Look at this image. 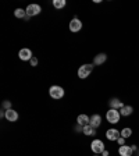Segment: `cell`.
I'll use <instances>...</instances> for the list:
<instances>
[{"label":"cell","mask_w":139,"mask_h":156,"mask_svg":"<svg viewBox=\"0 0 139 156\" xmlns=\"http://www.w3.org/2000/svg\"><path fill=\"white\" fill-rule=\"evenodd\" d=\"M93 67H95L93 63H92V64H82L81 67L78 68V77L81 78V80L88 78L91 75V73L93 71Z\"/></svg>","instance_id":"cell-1"},{"label":"cell","mask_w":139,"mask_h":156,"mask_svg":"<svg viewBox=\"0 0 139 156\" xmlns=\"http://www.w3.org/2000/svg\"><path fill=\"white\" fill-rule=\"evenodd\" d=\"M49 95H50L53 99L58 101V99H63V98H64L65 92H64V89H63L61 87H58V85H52L50 89H49Z\"/></svg>","instance_id":"cell-2"},{"label":"cell","mask_w":139,"mask_h":156,"mask_svg":"<svg viewBox=\"0 0 139 156\" xmlns=\"http://www.w3.org/2000/svg\"><path fill=\"white\" fill-rule=\"evenodd\" d=\"M106 119L110 124H118L120 123V119H121V114H120V112L116 110V109H109V112L106 113Z\"/></svg>","instance_id":"cell-3"},{"label":"cell","mask_w":139,"mask_h":156,"mask_svg":"<svg viewBox=\"0 0 139 156\" xmlns=\"http://www.w3.org/2000/svg\"><path fill=\"white\" fill-rule=\"evenodd\" d=\"M91 149L95 155H102L103 151H106V148H104V142L102 140H93L92 144H91Z\"/></svg>","instance_id":"cell-4"},{"label":"cell","mask_w":139,"mask_h":156,"mask_svg":"<svg viewBox=\"0 0 139 156\" xmlns=\"http://www.w3.org/2000/svg\"><path fill=\"white\" fill-rule=\"evenodd\" d=\"M18 57H19V60H23V62H29V60L33 57V56H32V50H31V49H28V48L19 49Z\"/></svg>","instance_id":"cell-5"},{"label":"cell","mask_w":139,"mask_h":156,"mask_svg":"<svg viewBox=\"0 0 139 156\" xmlns=\"http://www.w3.org/2000/svg\"><path fill=\"white\" fill-rule=\"evenodd\" d=\"M25 11H26V17H35L42 11V7L39 4H29L25 9Z\"/></svg>","instance_id":"cell-6"},{"label":"cell","mask_w":139,"mask_h":156,"mask_svg":"<svg viewBox=\"0 0 139 156\" xmlns=\"http://www.w3.org/2000/svg\"><path fill=\"white\" fill-rule=\"evenodd\" d=\"M121 136V131H118L117 128H109L106 131V138L109 141H117Z\"/></svg>","instance_id":"cell-7"},{"label":"cell","mask_w":139,"mask_h":156,"mask_svg":"<svg viewBox=\"0 0 139 156\" xmlns=\"http://www.w3.org/2000/svg\"><path fill=\"white\" fill-rule=\"evenodd\" d=\"M82 29V23H81V20L79 18H77V17H75V18H72L71 21H70V31H71V32H78V31H81Z\"/></svg>","instance_id":"cell-8"},{"label":"cell","mask_w":139,"mask_h":156,"mask_svg":"<svg viewBox=\"0 0 139 156\" xmlns=\"http://www.w3.org/2000/svg\"><path fill=\"white\" fill-rule=\"evenodd\" d=\"M109 105H110V109H116V110H121V109L125 106L118 98H113V99H110V101H109Z\"/></svg>","instance_id":"cell-9"},{"label":"cell","mask_w":139,"mask_h":156,"mask_svg":"<svg viewBox=\"0 0 139 156\" xmlns=\"http://www.w3.org/2000/svg\"><path fill=\"white\" fill-rule=\"evenodd\" d=\"M118 155L120 156H132L134 149L128 145H121L120 148H118Z\"/></svg>","instance_id":"cell-10"},{"label":"cell","mask_w":139,"mask_h":156,"mask_svg":"<svg viewBox=\"0 0 139 156\" xmlns=\"http://www.w3.org/2000/svg\"><path fill=\"white\" fill-rule=\"evenodd\" d=\"M6 112V119L10 121V123H16L18 120V113H17L14 109H10V110H4Z\"/></svg>","instance_id":"cell-11"},{"label":"cell","mask_w":139,"mask_h":156,"mask_svg":"<svg viewBox=\"0 0 139 156\" xmlns=\"http://www.w3.org/2000/svg\"><path fill=\"white\" fill-rule=\"evenodd\" d=\"M106 60H107V55H106V53H99V55L95 56L93 64L95 66H100V64H103V63H106Z\"/></svg>","instance_id":"cell-12"},{"label":"cell","mask_w":139,"mask_h":156,"mask_svg":"<svg viewBox=\"0 0 139 156\" xmlns=\"http://www.w3.org/2000/svg\"><path fill=\"white\" fill-rule=\"evenodd\" d=\"M91 124L92 127H95V128H97V127L102 126V116L100 114H93V116H91Z\"/></svg>","instance_id":"cell-13"},{"label":"cell","mask_w":139,"mask_h":156,"mask_svg":"<svg viewBox=\"0 0 139 156\" xmlns=\"http://www.w3.org/2000/svg\"><path fill=\"white\" fill-rule=\"evenodd\" d=\"M77 123L81 124V126H88V124L91 123V117L86 116V114H79L77 117Z\"/></svg>","instance_id":"cell-14"},{"label":"cell","mask_w":139,"mask_h":156,"mask_svg":"<svg viewBox=\"0 0 139 156\" xmlns=\"http://www.w3.org/2000/svg\"><path fill=\"white\" fill-rule=\"evenodd\" d=\"M82 134H85V135H88V136H92V135H95V134H96V128H95V127H92L91 124H88V126H84Z\"/></svg>","instance_id":"cell-15"},{"label":"cell","mask_w":139,"mask_h":156,"mask_svg":"<svg viewBox=\"0 0 139 156\" xmlns=\"http://www.w3.org/2000/svg\"><path fill=\"white\" fill-rule=\"evenodd\" d=\"M132 112H134L132 106H130V105H125V106H124L123 109L120 110V114H121V117H128V116H131V114H132Z\"/></svg>","instance_id":"cell-16"},{"label":"cell","mask_w":139,"mask_h":156,"mask_svg":"<svg viewBox=\"0 0 139 156\" xmlns=\"http://www.w3.org/2000/svg\"><path fill=\"white\" fill-rule=\"evenodd\" d=\"M65 4H67V2H65V0H53V7H54V9H57V10L64 9Z\"/></svg>","instance_id":"cell-17"},{"label":"cell","mask_w":139,"mask_h":156,"mask_svg":"<svg viewBox=\"0 0 139 156\" xmlns=\"http://www.w3.org/2000/svg\"><path fill=\"white\" fill-rule=\"evenodd\" d=\"M14 16H16L17 18H26V11L24 9H16Z\"/></svg>","instance_id":"cell-18"},{"label":"cell","mask_w":139,"mask_h":156,"mask_svg":"<svg viewBox=\"0 0 139 156\" xmlns=\"http://www.w3.org/2000/svg\"><path fill=\"white\" fill-rule=\"evenodd\" d=\"M132 135V130H131L130 127H125V128H123V130H121V136H123V138H130V136Z\"/></svg>","instance_id":"cell-19"},{"label":"cell","mask_w":139,"mask_h":156,"mask_svg":"<svg viewBox=\"0 0 139 156\" xmlns=\"http://www.w3.org/2000/svg\"><path fill=\"white\" fill-rule=\"evenodd\" d=\"M2 106H3V110H10V109H11V102H10V101H4Z\"/></svg>","instance_id":"cell-20"},{"label":"cell","mask_w":139,"mask_h":156,"mask_svg":"<svg viewBox=\"0 0 139 156\" xmlns=\"http://www.w3.org/2000/svg\"><path fill=\"white\" fill-rule=\"evenodd\" d=\"M29 63H31V66H32V67H36V66H38V58L32 57L31 60H29Z\"/></svg>","instance_id":"cell-21"},{"label":"cell","mask_w":139,"mask_h":156,"mask_svg":"<svg viewBox=\"0 0 139 156\" xmlns=\"http://www.w3.org/2000/svg\"><path fill=\"white\" fill-rule=\"evenodd\" d=\"M117 142H118V145H125V138H123V136H120L118 140H117Z\"/></svg>","instance_id":"cell-22"},{"label":"cell","mask_w":139,"mask_h":156,"mask_svg":"<svg viewBox=\"0 0 139 156\" xmlns=\"http://www.w3.org/2000/svg\"><path fill=\"white\" fill-rule=\"evenodd\" d=\"M102 156H110V153H109V151H103V153H102Z\"/></svg>","instance_id":"cell-23"},{"label":"cell","mask_w":139,"mask_h":156,"mask_svg":"<svg viewBox=\"0 0 139 156\" xmlns=\"http://www.w3.org/2000/svg\"><path fill=\"white\" fill-rule=\"evenodd\" d=\"M131 148H132V149H134V152H135V151H138V146H136V145H132V146H131Z\"/></svg>","instance_id":"cell-24"},{"label":"cell","mask_w":139,"mask_h":156,"mask_svg":"<svg viewBox=\"0 0 139 156\" xmlns=\"http://www.w3.org/2000/svg\"><path fill=\"white\" fill-rule=\"evenodd\" d=\"M136 152H138V156H139V149H138V151H136Z\"/></svg>","instance_id":"cell-25"},{"label":"cell","mask_w":139,"mask_h":156,"mask_svg":"<svg viewBox=\"0 0 139 156\" xmlns=\"http://www.w3.org/2000/svg\"><path fill=\"white\" fill-rule=\"evenodd\" d=\"M95 156H102V155H95Z\"/></svg>","instance_id":"cell-26"}]
</instances>
